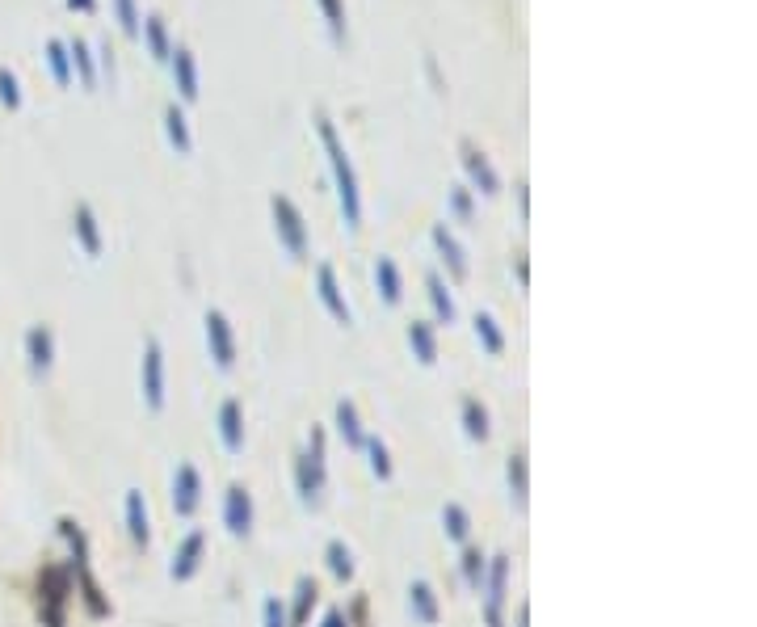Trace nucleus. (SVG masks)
<instances>
[{
  "label": "nucleus",
  "instance_id": "1",
  "mask_svg": "<svg viewBox=\"0 0 757 627\" xmlns=\"http://www.w3.org/2000/svg\"><path fill=\"white\" fill-rule=\"evenodd\" d=\"M316 131H320L324 152H329V169H333V181H337L341 219H345V228H358L362 224V194H358V177H354L350 156H345V144H341V135H337L329 114H316Z\"/></svg>",
  "mask_w": 757,
  "mask_h": 627
},
{
  "label": "nucleus",
  "instance_id": "2",
  "mask_svg": "<svg viewBox=\"0 0 757 627\" xmlns=\"http://www.w3.org/2000/svg\"><path fill=\"white\" fill-rule=\"evenodd\" d=\"M59 535L68 539V548H72V585H76V594L85 598V606H89V615L93 619H106L110 615V602L101 598V585H97V577H93V569H89V539H85V531L76 527L72 518H59Z\"/></svg>",
  "mask_w": 757,
  "mask_h": 627
},
{
  "label": "nucleus",
  "instance_id": "3",
  "mask_svg": "<svg viewBox=\"0 0 757 627\" xmlns=\"http://www.w3.org/2000/svg\"><path fill=\"white\" fill-rule=\"evenodd\" d=\"M72 573L59 569V564H47L38 573V619L43 627H68V602H72Z\"/></svg>",
  "mask_w": 757,
  "mask_h": 627
},
{
  "label": "nucleus",
  "instance_id": "4",
  "mask_svg": "<svg viewBox=\"0 0 757 627\" xmlns=\"http://www.w3.org/2000/svg\"><path fill=\"white\" fill-rule=\"evenodd\" d=\"M270 215H274V236L278 245L291 253V261H303L308 257V219H303V211L295 207L286 194H274L270 198Z\"/></svg>",
  "mask_w": 757,
  "mask_h": 627
},
{
  "label": "nucleus",
  "instance_id": "5",
  "mask_svg": "<svg viewBox=\"0 0 757 627\" xmlns=\"http://www.w3.org/2000/svg\"><path fill=\"white\" fill-rule=\"evenodd\" d=\"M324 480H329V468H324V434L312 430L308 451H299V455H295L299 501H303V505H316V501H320V489H324Z\"/></svg>",
  "mask_w": 757,
  "mask_h": 627
},
{
  "label": "nucleus",
  "instance_id": "6",
  "mask_svg": "<svg viewBox=\"0 0 757 627\" xmlns=\"http://www.w3.org/2000/svg\"><path fill=\"white\" fill-rule=\"evenodd\" d=\"M139 383H143V404H148L152 413L165 409V350H160V341H156V337L143 341Z\"/></svg>",
  "mask_w": 757,
  "mask_h": 627
},
{
  "label": "nucleus",
  "instance_id": "7",
  "mask_svg": "<svg viewBox=\"0 0 757 627\" xmlns=\"http://www.w3.org/2000/svg\"><path fill=\"white\" fill-rule=\"evenodd\" d=\"M505 585H509V556H493L484 573V623L488 627H505Z\"/></svg>",
  "mask_w": 757,
  "mask_h": 627
},
{
  "label": "nucleus",
  "instance_id": "8",
  "mask_svg": "<svg viewBox=\"0 0 757 627\" xmlns=\"http://www.w3.org/2000/svg\"><path fill=\"white\" fill-rule=\"evenodd\" d=\"M202 329H207V350L215 358L219 371H232L236 367V333H232V320L223 316L219 308L207 312V320H202Z\"/></svg>",
  "mask_w": 757,
  "mask_h": 627
},
{
  "label": "nucleus",
  "instance_id": "9",
  "mask_svg": "<svg viewBox=\"0 0 757 627\" xmlns=\"http://www.w3.org/2000/svg\"><path fill=\"white\" fill-rule=\"evenodd\" d=\"M459 152H463V169H467V181H472V194H484V198H497L501 194V177L497 169L488 165V156L472 144V139H459Z\"/></svg>",
  "mask_w": 757,
  "mask_h": 627
},
{
  "label": "nucleus",
  "instance_id": "10",
  "mask_svg": "<svg viewBox=\"0 0 757 627\" xmlns=\"http://www.w3.org/2000/svg\"><path fill=\"white\" fill-rule=\"evenodd\" d=\"M202 505V472L194 468V463H177L173 472V510L177 518H194Z\"/></svg>",
  "mask_w": 757,
  "mask_h": 627
},
{
  "label": "nucleus",
  "instance_id": "11",
  "mask_svg": "<svg viewBox=\"0 0 757 627\" xmlns=\"http://www.w3.org/2000/svg\"><path fill=\"white\" fill-rule=\"evenodd\" d=\"M223 527L236 539L253 535V493L244 489V484H232V489L223 493Z\"/></svg>",
  "mask_w": 757,
  "mask_h": 627
},
{
  "label": "nucleus",
  "instance_id": "12",
  "mask_svg": "<svg viewBox=\"0 0 757 627\" xmlns=\"http://www.w3.org/2000/svg\"><path fill=\"white\" fill-rule=\"evenodd\" d=\"M202 556H207V531L194 527L186 539L177 543L173 564H169V577H173V581H190V577L202 569Z\"/></svg>",
  "mask_w": 757,
  "mask_h": 627
},
{
  "label": "nucleus",
  "instance_id": "13",
  "mask_svg": "<svg viewBox=\"0 0 757 627\" xmlns=\"http://www.w3.org/2000/svg\"><path fill=\"white\" fill-rule=\"evenodd\" d=\"M316 295H320V303L329 308V316L337 320V325H354V312H350V303H345V291H341L337 270L329 266V261L316 266Z\"/></svg>",
  "mask_w": 757,
  "mask_h": 627
},
{
  "label": "nucleus",
  "instance_id": "14",
  "mask_svg": "<svg viewBox=\"0 0 757 627\" xmlns=\"http://www.w3.org/2000/svg\"><path fill=\"white\" fill-rule=\"evenodd\" d=\"M26 358H30V375L34 379H43L51 371V362H55V337L47 325H34L26 333Z\"/></svg>",
  "mask_w": 757,
  "mask_h": 627
},
{
  "label": "nucleus",
  "instance_id": "15",
  "mask_svg": "<svg viewBox=\"0 0 757 627\" xmlns=\"http://www.w3.org/2000/svg\"><path fill=\"white\" fill-rule=\"evenodd\" d=\"M429 240H434V249H438V253H442V261H446V274L455 278V282H463V278H467V253H463L459 240L450 236V228H446V224H434Z\"/></svg>",
  "mask_w": 757,
  "mask_h": 627
},
{
  "label": "nucleus",
  "instance_id": "16",
  "mask_svg": "<svg viewBox=\"0 0 757 627\" xmlns=\"http://www.w3.org/2000/svg\"><path fill=\"white\" fill-rule=\"evenodd\" d=\"M169 64H173V85H177L181 101H194L198 97V59H194V51L190 47H173Z\"/></svg>",
  "mask_w": 757,
  "mask_h": 627
},
{
  "label": "nucleus",
  "instance_id": "17",
  "mask_svg": "<svg viewBox=\"0 0 757 627\" xmlns=\"http://www.w3.org/2000/svg\"><path fill=\"white\" fill-rule=\"evenodd\" d=\"M215 421H219L223 447H228L232 455H240V451H244V409H240V400H223Z\"/></svg>",
  "mask_w": 757,
  "mask_h": 627
},
{
  "label": "nucleus",
  "instance_id": "18",
  "mask_svg": "<svg viewBox=\"0 0 757 627\" xmlns=\"http://www.w3.org/2000/svg\"><path fill=\"white\" fill-rule=\"evenodd\" d=\"M408 611H413V619H417L421 627H434V623L442 619V611H438V594H434V585H429L425 577L408 585Z\"/></svg>",
  "mask_w": 757,
  "mask_h": 627
},
{
  "label": "nucleus",
  "instance_id": "19",
  "mask_svg": "<svg viewBox=\"0 0 757 627\" xmlns=\"http://www.w3.org/2000/svg\"><path fill=\"white\" fill-rule=\"evenodd\" d=\"M139 34H143V43H148V51H152L156 64H169V55H173V38H169L165 17H160V13H148V17H143V26H139Z\"/></svg>",
  "mask_w": 757,
  "mask_h": 627
},
{
  "label": "nucleus",
  "instance_id": "20",
  "mask_svg": "<svg viewBox=\"0 0 757 627\" xmlns=\"http://www.w3.org/2000/svg\"><path fill=\"white\" fill-rule=\"evenodd\" d=\"M408 350H413L421 367H434L438 362V333L429 320H413V325H408Z\"/></svg>",
  "mask_w": 757,
  "mask_h": 627
},
{
  "label": "nucleus",
  "instance_id": "21",
  "mask_svg": "<svg viewBox=\"0 0 757 627\" xmlns=\"http://www.w3.org/2000/svg\"><path fill=\"white\" fill-rule=\"evenodd\" d=\"M127 531L135 539V548H148L152 539V518H148V501L139 489H127Z\"/></svg>",
  "mask_w": 757,
  "mask_h": 627
},
{
  "label": "nucleus",
  "instance_id": "22",
  "mask_svg": "<svg viewBox=\"0 0 757 627\" xmlns=\"http://www.w3.org/2000/svg\"><path fill=\"white\" fill-rule=\"evenodd\" d=\"M72 232L80 240V249H85L89 257H101V228H97V215L89 202H80L76 215H72Z\"/></svg>",
  "mask_w": 757,
  "mask_h": 627
},
{
  "label": "nucleus",
  "instance_id": "23",
  "mask_svg": "<svg viewBox=\"0 0 757 627\" xmlns=\"http://www.w3.org/2000/svg\"><path fill=\"white\" fill-rule=\"evenodd\" d=\"M375 287H379V295H383V303H396L404 299V278H400V266L392 257H379L375 261Z\"/></svg>",
  "mask_w": 757,
  "mask_h": 627
},
{
  "label": "nucleus",
  "instance_id": "24",
  "mask_svg": "<svg viewBox=\"0 0 757 627\" xmlns=\"http://www.w3.org/2000/svg\"><path fill=\"white\" fill-rule=\"evenodd\" d=\"M425 291H429V303H434V316L442 320V325H455V299H450V291H446V282H442V274L438 270H429L425 274Z\"/></svg>",
  "mask_w": 757,
  "mask_h": 627
},
{
  "label": "nucleus",
  "instance_id": "25",
  "mask_svg": "<svg viewBox=\"0 0 757 627\" xmlns=\"http://www.w3.org/2000/svg\"><path fill=\"white\" fill-rule=\"evenodd\" d=\"M165 135H169V144L186 156L194 148V139H190V123H186V110L177 106V101H169L165 106Z\"/></svg>",
  "mask_w": 757,
  "mask_h": 627
},
{
  "label": "nucleus",
  "instance_id": "26",
  "mask_svg": "<svg viewBox=\"0 0 757 627\" xmlns=\"http://www.w3.org/2000/svg\"><path fill=\"white\" fill-rule=\"evenodd\" d=\"M337 434L345 438V447L362 451L366 434H362V426H358V409H354V400H337Z\"/></svg>",
  "mask_w": 757,
  "mask_h": 627
},
{
  "label": "nucleus",
  "instance_id": "27",
  "mask_svg": "<svg viewBox=\"0 0 757 627\" xmlns=\"http://www.w3.org/2000/svg\"><path fill=\"white\" fill-rule=\"evenodd\" d=\"M472 325H476V341L484 346V354H493V358L505 354V333H501V325L493 320V312H476Z\"/></svg>",
  "mask_w": 757,
  "mask_h": 627
},
{
  "label": "nucleus",
  "instance_id": "28",
  "mask_svg": "<svg viewBox=\"0 0 757 627\" xmlns=\"http://www.w3.org/2000/svg\"><path fill=\"white\" fill-rule=\"evenodd\" d=\"M463 430H467V438L472 442H488V409L476 400V396H463Z\"/></svg>",
  "mask_w": 757,
  "mask_h": 627
},
{
  "label": "nucleus",
  "instance_id": "29",
  "mask_svg": "<svg viewBox=\"0 0 757 627\" xmlns=\"http://www.w3.org/2000/svg\"><path fill=\"white\" fill-rule=\"evenodd\" d=\"M442 527H446V539L467 543V535H472V514H467L459 501H446L442 505Z\"/></svg>",
  "mask_w": 757,
  "mask_h": 627
},
{
  "label": "nucleus",
  "instance_id": "30",
  "mask_svg": "<svg viewBox=\"0 0 757 627\" xmlns=\"http://www.w3.org/2000/svg\"><path fill=\"white\" fill-rule=\"evenodd\" d=\"M505 476H509V497L518 501V510H526V451H514V455H509Z\"/></svg>",
  "mask_w": 757,
  "mask_h": 627
},
{
  "label": "nucleus",
  "instance_id": "31",
  "mask_svg": "<svg viewBox=\"0 0 757 627\" xmlns=\"http://www.w3.org/2000/svg\"><path fill=\"white\" fill-rule=\"evenodd\" d=\"M68 59H72V68L80 72V85L93 89L97 85V72H93V55H89L85 38H72V43H68Z\"/></svg>",
  "mask_w": 757,
  "mask_h": 627
},
{
  "label": "nucleus",
  "instance_id": "32",
  "mask_svg": "<svg viewBox=\"0 0 757 627\" xmlns=\"http://www.w3.org/2000/svg\"><path fill=\"white\" fill-rule=\"evenodd\" d=\"M47 64H51V76L55 85H72V59H68V43H59V38H51L47 43Z\"/></svg>",
  "mask_w": 757,
  "mask_h": 627
},
{
  "label": "nucleus",
  "instance_id": "33",
  "mask_svg": "<svg viewBox=\"0 0 757 627\" xmlns=\"http://www.w3.org/2000/svg\"><path fill=\"white\" fill-rule=\"evenodd\" d=\"M324 560H329V569H333L337 581H350L354 577V556H350V548H345V539H329Z\"/></svg>",
  "mask_w": 757,
  "mask_h": 627
},
{
  "label": "nucleus",
  "instance_id": "34",
  "mask_svg": "<svg viewBox=\"0 0 757 627\" xmlns=\"http://www.w3.org/2000/svg\"><path fill=\"white\" fill-rule=\"evenodd\" d=\"M446 207L459 224H476V202H472V186H450L446 194Z\"/></svg>",
  "mask_w": 757,
  "mask_h": 627
},
{
  "label": "nucleus",
  "instance_id": "35",
  "mask_svg": "<svg viewBox=\"0 0 757 627\" xmlns=\"http://www.w3.org/2000/svg\"><path fill=\"white\" fill-rule=\"evenodd\" d=\"M459 569H463V581L472 585V590L480 594V585H484V573H488V560L480 548H463V560H459Z\"/></svg>",
  "mask_w": 757,
  "mask_h": 627
},
{
  "label": "nucleus",
  "instance_id": "36",
  "mask_svg": "<svg viewBox=\"0 0 757 627\" xmlns=\"http://www.w3.org/2000/svg\"><path fill=\"white\" fill-rule=\"evenodd\" d=\"M320 13H324V22H329V38L341 47L345 43V0H316Z\"/></svg>",
  "mask_w": 757,
  "mask_h": 627
},
{
  "label": "nucleus",
  "instance_id": "37",
  "mask_svg": "<svg viewBox=\"0 0 757 627\" xmlns=\"http://www.w3.org/2000/svg\"><path fill=\"white\" fill-rule=\"evenodd\" d=\"M362 451L371 455V472H375L379 480H392V455H387V442H383V438H366Z\"/></svg>",
  "mask_w": 757,
  "mask_h": 627
},
{
  "label": "nucleus",
  "instance_id": "38",
  "mask_svg": "<svg viewBox=\"0 0 757 627\" xmlns=\"http://www.w3.org/2000/svg\"><path fill=\"white\" fill-rule=\"evenodd\" d=\"M114 5V17H118V26H122V34H131V38H139V5L135 0H110Z\"/></svg>",
  "mask_w": 757,
  "mask_h": 627
},
{
  "label": "nucleus",
  "instance_id": "39",
  "mask_svg": "<svg viewBox=\"0 0 757 627\" xmlns=\"http://www.w3.org/2000/svg\"><path fill=\"white\" fill-rule=\"evenodd\" d=\"M316 602V581H308L303 577L299 581V598H295V619H291V627H303V619H308V606Z\"/></svg>",
  "mask_w": 757,
  "mask_h": 627
},
{
  "label": "nucleus",
  "instance_id": "40",
  "mask_svg": "<svg viewBox=\"0 0 757 627\" xmlns=\"http://www.w3.org/2000/svg\"><path fill=\"white\" fill-rule=\"evenodd\" d=\"M0 106H9V110L22 106V89H17V76L9 68H0Z\"/></svg>",
  "mask_w": 757,
  "mask_h": 627
},
{
  "label": "nucleus",
  "instance_id": "41",
  "mask_svg": "<svg viewBox=\"0 0 757 627\" xmlns=\"http://www.w3.org/2000/svg\"><path fill=\"white\" fill-rule=\"evenodd\" d=\"M261 615H265V627H286V611L278 598H265L261 602Z\"/></svg>",
  "mask_w": 757,
  "mask_h": 627
},
{
  "label": "nucleus",
  "instance_id": "42",
  "mask_svg": "<svg viewBox=\"0 0 757 627\" xmlns=\"http://www.w3.org/2000/svg\"><path fill=\"white\" fill-rule=\"evenodd\" d=\"M320 627H350V619H345V611H329Z\"/></svg>",
  "mask_w": 757,
  "mask_h": 627
},
{
  "label": "nucleus",
  "instance_id": "43",
  "mask_svg": "<svg viewBox=\"0 0 757 627\" xmlns=\"http://www.w3.org/2000/svg\"><path fill=\"white\" fill-rule=\"evenodd\" d=\"M101 68H106L110 80H114V51H110V47H101Z\"/></svg>",
  "mask_w": 757,
  "mask_h": 627
},
{
  "label": "nucleus",
  "instance_id": "44",
  "mask_svg": "<svg viewBox=\"0 0 757 627\" xmlns=\"http://www.w3.org/2000/svg\"><path fill=\"white\" fill-rule=\"evenodd\" d=\"M72 9H80V13H97V0H68Z\"/></svg>",
  "mask_w": 757,
  "mask_h": 627
},
{
  "label": "nucleus",
  "instance_id": "45",
  "mask_svg": "<svg viewBox=\"0 0 757 627\" xmlns=\"http://www.w3.org/2000/svg\"><path fill=\"white\" fill-rule=\"evenodd\" d=\"M518 627H526V606H522V611H518Z\"/></svg>",
  "mask_w": 757,
  "mask_h": 627
}]
</instances>
